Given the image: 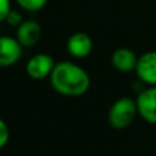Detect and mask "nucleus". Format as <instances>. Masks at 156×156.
<instances>
[{"mask_svg":"<svg viewBox=\"0 0 156 156\" xmlns=\"http://www.w3.org/2000/svg\"><path fill=\"white\" fill-rule=\"evenodd\" d=\"M48 80L54 91L65 97L84 95L91 84L90 75L72 61L57 62Z\"/></svg>","mask_w":156,"mask_h":156,"instance_id":"f257e3e1","label":"nucleus"},{"mask_svg":"<svg viewBox=\"0 0 156 156\" xmlns=\"http://www.w3.org/2000/svg\"><path fill=\"white\" fill-rule=\"evenodd\" d=\"M138 115L136 100L131 97H120L111 105L108 111V123L115 130H124L134 122Z\"/></svg>","mask_w":156,"mask_h":156,"instance_id":"f03ea898","label":"nucleus"},{"mask_svg":"<svg viewBox=\"0 0 156 156\" xmlns=\"http://www.w3.org/2000/svg\"><path fill=\"white\" fill-rule=\"evenodd\" d=\"M57 62L50 54L37 53L33 57H30L27 62L25 71L27 75L33 80H43L46 77H50L54 66Z\"/></svg>","mask_w":156,"mask_h":156,"instance_id":"7ed1b4c3","label":"nucleus"},{"mask_svg":"<svg viewBox=\"0 0 156 156\" xmlns=\"http://www.w3.org/2000/svg\"><path fill=\"white\" fill-rule=\"evenodd\" d=\"M138 116L151 124H156V86L142 90L136 98Z\"/></svg>","mask_w":156,"mask_h":156,"instance_id":"20e7f679","label":"nucleus"},{"mask_svg":"<svg viewBox=\"0 0 156 156\" xmlns=\"http://www.w3.org/2000/svg\"><path fill=\"white\" fill-rule=\"evenodd\" d=\"M22 46L17 37L0 36V68H7L17 64L22 55Z\"/></svg>","mask_w":156,"mask_h":156,"instance_id":"39448f33","label":"nucleus"},{"mask_svg":"<svg viewBox=\"0 0 156 156\" xmlns=\"http://www.w3.org/2000/svg\"><path fill=\"white\" fill-rule=\"evenodd\" d=\"M134 72L141 82L156 86V51H147L140 55Z\"/></svg>","mask_w":156,"mask_h":156,"instance_id":"423d86ee","label":"nucleus"},{"mask_svg":"<svg viewBox=\"0 0 156 156\" xmlns=\"http://www.w3.org/2000/svg\"><path fill=\"white\" fill-rule=\"evenodd\" d=\"M66 50L73 58H86L93 51V40L86 32H75L66 40Z\"/></svg>","mask_w":156,"mask_h":156,"instance_id":"0eeeda50","label":"nucleus"},{"mask_svg":"<svg viewBox=\"0 0 156 156\" xmlns=\"http://www.w3.org/2000/svg\"><path fill=\"white\" fill-rule=\"evenodd\" d=\"M17 40L22 47H33L41 37V27L35 20H24L17 28Z\"/></svg>","mask_w":156,"mask_h":156,"instance_id":"6e6552de","label":"nucleus"},{"mask_svg":"<svg viewBox=\"0 0 156 156\" xmlns=\"http://www.w3.org/2000/svg\"><path fill=\"white\" fill-rule=\"evenodd\" d=\"M137 61H138L137 54L127 47L116 48L111 57V62H112L113 68L122 73H129V72L136 71Z\"/></svg>","mask_w":156,"mask_h":156,"instance_id":"1a4fd4ad","label":"nucleus"},{"mask_svg":"<svg viewBox=\"0 0 156 156\" xmlns=\"http://www.w3.org/2000/svg\"><path fill=\"white\" fill-rule=\"evenodd\" d=\"M15 2L25 11H39L47 4V0H15Z\"/></svg>","mask_w":156,"mask_h":156,"instance_id":"9d476101","label":"nucleus"},{"mask_svg":"<svg viewBox=\"0 0 156 156\" xmlns=\"http://www.w3.org/2000/svg\"><path fill=\"white\" fill-rule=\"evenodd\" d=\"M10 140V129L7 123L0 118V149H3Z\"/></svg>","mask_w":156,"mask_h":156,"instance_id":"9b49d317","label":"nucleus"},{"mask_svg":"<svg viewBox=\"0 0 156 156\" xmlns=\"http://www.w3.org/2000/svg\"><path fill=\"white\" fill-rule=\"evenodd\" d=\"M22 15L20 14L18 11H14V10H11V11L9 12V15H7V18H6V22L9 25H11V27H15V28H18L20 27V24L22 22Z\"/></svg>","mask_w":156,"mask_h":156,"instance_id":"f8f14e48","label":"nucleus"},{"mask_svg":"<svg viewBox=\"0 0 156 156\" xmlns=\"http://www.w3.org/2000/svg\"><path fill=\"white\" fill-rule=\"evenodd\" d=\"M10 11H11V0H0V22L6 21Z\"/></svg>","mask_w":156,"mask_h":156,"instance_id":"ddd939ff","label":"nucleus"}]
</instances>
